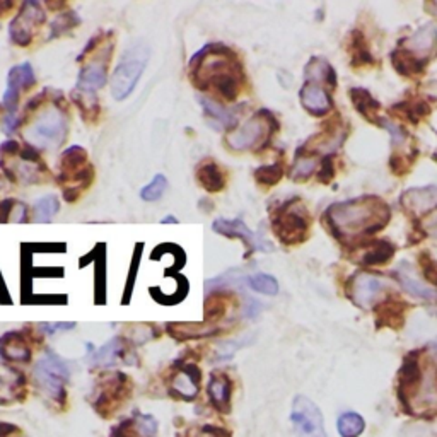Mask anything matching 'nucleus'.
Returning a JSON list of instances; mask_svg holds the SVG:
<instances>
[{
    "label": "nucleus",
    "instance_id": "nucleus-31",
    "mask_svg": "<svg viewBox=\"0 0 437 437\" xmlns=\"http://www.w3.org/2000/svg\"><path fill=\"white\" fill-rule=\"evenodd\" d=\"M72 101L74 105L79 108L81 116L89 123L98 122L99 115H101V105H99V99L96 96V92L84 91V89L76 87L72 91Z\"/></svg>",
    "mask_w": 437,
    "mask_h": 437
},
{
    "label": "nucleus",
    "instance_id": "nucleus-34",
    "mask_svg": "<svg viewBox=\"0 0 437 437\" xmlns=\"http://www.w3.org/2000/svg\"><path fill=\"white\" fill-rule=\"evenodd\" d=\"M81 24L79 16L77 12H72V10H67V12H60L55 19L50 24V34L48 40H53V38H58L62 34L69 33L70 30L77 28Z\"/></svg>",
    "mask_w": 437,
    "mask_h": 437
},
{
    "label": "nucleus",
    "instance_id": "nucleus-20",
    "mask_svg": "<svg viewBox=\"0 0 437 437\" xmlns=\"http://www.w3.org/2000/svg\"><path fill=\"white\" fill-rule=\"evenodd\" d=\"M91 164L89 162V156L87 151L83 147V145H70L69 149L62 152L58 159V183L65 184L67 181L74 180L77 175L84 171L87 166Z\"/></svg>",
    "mask_w": 437,
    "mask_h": 437
},
{
    "label": "nucleus",
    "instance_id": "nucleus-43",
    "mask_svg": "<svg viewBox=\"0 0 437 437\" xmlns=\"http://www.w3.org/2000/svg\"><path fill=\"white\" fill-rule=\"evenodd\" d=\"M316 166H318V159L315 156H297L296 162L292 166V171H290V176L296 181L306 180V178L315 173Z\"/></svg>",
    "mask_w": 437,
    "mask_h": 437
},
{
    "label": "nucleus",
    "instance_id": "nucleus-46",
    "mask_svg": "<svg viewBox=\"0 0 437 437\" xmlns=\"http://www.w3.org/2000/svg\"><path fill=\"white\" fill-rule=\"evenodd\" d=\"M17 204L19 202L14 200V198H3V200H0V224H7L12 219Z\"/></svg>",
    "mask_w": 437,
    "mask_h": 437
},
{
    "label": "nucleus",
    "instance_id": "nucleus-39",
    "mask_svg": "<svg viewBox=\"0 0 437 437\" xmlns=\"http://www.w3.org/2000/svg\"><path fill=\"white\" fill-rule=\"evenodd\" d=\"M403 309H405V304L401 303L383 304V306L378 309L379 321L383 319V325H390L393 326V328H398V326L403 323Z\"/></svg>",
    "mask_w": 437,
    "mask_h": 437
},
{
    "label": "nucleus",
    "instance_id": "nucleus-9",
    "mask_svg": "<svg viewBox=\"0 0 437 437\" xmlns=\"http://www.w3.org/2000/svg\"><path fill=\"white\" fill-rule=\"evenodd\" d=\"M34 383L46 396L53 400H63L65 386L70 379V369L62 359L53 352H46L43 357L34 364Z\"/></svg>",
    "mask_w": 437,
    "mask_h": 437
},
{
    "label": "nucleus",
    "instance_id": "nucleus-49",
    "mask_svg": "<svg viewBox=\"0 0 437 437\" xmlns=\"http://www.w3.org/2000/svg\"><path fill=\"white\" fill-rule=\"evenodd\" d=\"M19 432V429L14 424H7V422H0V437H9L10 434Z\"/></svg>",
    "mask_w": 437,
    "mask_h": 437
},
{
    "label": "nucleus",
    "instance_id": "nucleus-41",
    "mask_svg": "<svg viewBox=\"0 0 437 437\" xmlns=\"http://www.w3.org/2000/svg\"><path fill=\"white\" fill-rule=\"evenodd\" d=\"M168 188V180L164 175H156L149 184H145L140 190V198L144 202H158L161 200Z\"/></svg>",
    "mask_w": 437,
    "mask_h": 437
},
{
    "label": "nucleus",
    "instance_id": "nucleus-21",
    "mask_svg": "<svg viewBox=\"0 0 437 437\" xmlns=\"http://www.w3.org/2000/svg\"><path fill=\"white\" fill-rule=\"evenodd\" d=\"M158 420L152 415L135 412L130 418L120 422L109 437H158Z\"/></svg>",
    "mask_w": 437,
    "mask_h": 437
},
{
    "label": "nucleus",
    "instance_id": "nucleus-7",
    "mask_svg": "<svg viewBox=\"0 0 437 437\" xmlns=\"http://www.w3.org/2000/svg\"><path fill=\"white\" fill-rule=\"evenodd\" d=\"M131 394V379L125 372H106L96 383L91 405L103 418H109L123 407Z\"/></svg>",
    "mask_w": 437,
    "mask_h": 437
},
{
    "label": "nucleus",
    "instance_id": "nucleus-23",
    "mask_svg": "<svg viewBox=\"0 0 437 437\" xmlns=\"http://www.w3.org/2000/svg\"><path fill=\"white\" fill-rule=\"evenodd\" d=\"M166 332L171 339L176 342H188V340H204L211 339V337L219 335L222 330L214 325H207V323H166Z\"/></svg>",
    "mask_w": 437,
    "mask_h": 437
},
{
    "label": "nucleus",
    "instance_id": "nucleus-3",
    "mask_svg": "<svg viewBox=\"0 0 437 437\" xmlns=\"http://www.w3.org/2000/svg\"><path fill=\"white\" fill-rule=\"evenodd\" d=\"M326 217L337 234L355 237L383 229L390 220V207L378 197H361L332 205Z\"/></svg>",
    "mask_w": 437,
    "mask_h": 437
},
{
    "label": "nucleus",
    "instance_id": "nucleus-26",
    "mask_svg": "<svg viewBox=\"0 0 437 437\" xmlns=\"http://www.w3.org/2000/svg\"><path fill=\"white\" fill-rule=\"evenodd\" d=\"M200 101L202 108H204V113L209 116V118L214 122L215 129L222 130H234L236 129L237 123V111L236 109H229L222 105V103L217 101L215 98H211V96H200L198 98Z\"/></svg>",
    "mask_w": 437,
    "mask_h": 437
},
{
    "label": "nucleus",
    "instance_id": "nucleus-6",
    "mask_svg": "<svg viewBox=\"0 0 437 437\" xmlns=\"http://www.w3.org/2000/svg\"><path fill=\"white\" fill-rule=\"evenodd\" d=\"M149 62V48L145 43H135L123 53L111 76V96L123 101L134 92Z\"/></svg>",
    "mask_w": 437,
    "mask_h": 437
},
{
    "label": "nucleus",
    "instance_id": "nucleus-38",
    "mask_svg": "<svg viewBox=\"0 0 437 437\" xmlns=\"http://www.w3.org/2000/svg\"><path fill=\"white\" fill-rule=\"evenodd\" d=\"M246 282L251 289L265 294V296H275L279 292V282L272 275H266V273H255V275L248 277Z\"/></svg>",
    "mask_w": 437,
    "mask_h": 437
},
{
    "label": "nucleus",
    "instance_id": "nucleus-29",
    "mask_svg": "<svg viewBox=\"0 0 437 437\" xmlns=\"http://www.w3.org/2000/svg\"><path fill=\"white\" fill-rule=\"evenodd\" d=\"M197 181L209 193H220L226 188V175L215 161H204L198 166Z\"/></svg>",
    "mask_w": 437,
    "mask_h": 437
},
{
    "label": "nucleus",
    "instance_id": "nucleus-33",
    "mask_svg": "<svg viewBox=\"0 0 437 437\" xmlns=\"http://www.w3.org/2000/svg\"><path fill=\"white\" fill-rule=\"evenodd\" d=\"M319 81H330V84L335 86V72L326 60L312 58L306 65V83L319 84Z\"/></svg>",
    "mask_w": 437,
    "mask_h": 437
},
{
    "label": "nucleus",
    "instance_id": "nucleus-36",
    "mask_svg": "<svg viewBox=\"0 0 437 437\" xmlns=\"http://www.w3.org/2000/svg\"><path fill=\"white\" fill-rule=\"evenodd\" d=\"M394 255V246L390 243H385V241H379V243L372 244L367 251L362 257V262L365 265H379V263H386L388 260H392Z\"/></svg>",
    "mask_w": 437,
    "mask_h": 437
},
{
    "label": "nucleus",
    "instance_id": "nucleus-15",
    "mask_svg": "<svg viewBox=\"0 0 437 437\" xmlns=\"http://www.w3.org/2000/svg\"><path fill=\"white\" fill-rule=\"evenodd\" d=\"M202 372L191 362H176V367L169 378V393L178 400L193 401L200 392Z\"/></svg>",
    "mask_w": 437,
    "mask_h": 437
},
{
    "label": "nucleus",
    "instance_id": "nucleus-25",
    "mask_svg": "<svg viewBox=\"0 0 437 437\" xmlns=\"http://www.w3.org/2000/svg\"><path fill=\"white\" fill-rule=\"evenodd\" d=\"M401 204L412 214H425V212L437 209V186L412 188L401 195Z\"/></svg>",
    "mask_w": 437,
    "mask_h": 437
},
{
    "label": "nucleus",
    "instance_id": "nucleus-40",
    "mask_svg": "<svg viewBox=\"0 0 437 437\" xmlns=\"http://www.w3.org/2000/svg\"><path fill=\"white\" fill-rule=\"evenodd\" d=\"M364 431V420H362L361 415L357 414H343L339 418V432L342 437H357Z\"/></svg>",
    "mask_w": 437,
    "mask_h": 437
},
{
    "label": "nucleus",
    "instance_id": "nucleus-12",
    "mask_svg": "<svg viewBox=\"0 0 437 437\" xmlns=\"http://www.w3.org/2000/svg\"><path fill=\"white\" fill-rule=\"evenodd\" d=\"M46 21L45 10L34 0L21 3L19 12L9 24V40L16 46H30L38 28Z\"/></svg>",
    "mask_w": 437,
    "mask_h": 437
},
{
    "label": "nucleus",
    "instance_id": "nucleus-54",
    "mask_svg": "<svg viewBox=\"0 0 437 437\" xmlns=\"http://www.w3.org/2000/svg\"><path fill=\"white\" fill-rule=\"evenodd\" d=\"M432 7H434V9H436V12H437V2H434V3H432Z\"/></svg>",
    "mask_w": 437,
    "mask_h": 437
},
{
    "label": "nucleus",
    "instance_id": "nucleus-24",
    "mask_svg": "<svg viewBox=\"0 0 437 437\" xmlns=\"http://www.w3.org/2000/svg\"><path fill=\"white\" fill-rule=\"evenodd\" d=\"M207 394L215 410L227 414L231 410V396H233V381L229 376L220 371L212 372L207 385Z\"/></svg>",
    "mask_w": 437,
    "mask_h": 437
},
{
    "label": "nucleus",
    "instance_id": "nucleus-42",
    "mask_svg": "<svg viewBox=\"0 0 437 437\" xmlns=\"http://www.w3.org/2000/svg\"><path fill=\"white\" fill-rule=\"evenodd\" d=\"M284 169L282 164H268V166H260V168L255 169V178L263 186H273V184L279 183L282 180Z\"/></svg>",
    "mask_w": 437,
    "mask_h": 437
},
{
    "label": "nucleus",
    "instance_id": "nucleus-37",
    "mask_svg": "<svg viewBox=\"0 0 437 437\" xmlns=\"http://www.w3.org/2000/svg\"><path fill=\"white\" fill-rule=\"evenodd\" d=\"M226 311H227V306H226L224 297L220 296L219 292H212V296H209L207 301H205L204 323H207V325H214L215 321H219L220 318H224Z\"/></svg>",
    "mask_w": 437,
    "mask_h": 437
},
{
    "label": "nucleus",
    "instance_id": "nucleus-8",
    "mask_svg": "<svg viewBox=\"0 0 437 437\" xmlns=\"http://www.w3.org/2000/svg\"><path fill=\"white\" fill-rule=\"evenodd\" d=\"M0 168L10 181L19 184H41L50 180V171L41 161L40 152L33 147H23L16 156L0 158Z\"/></svg>",
    "mask_w": 437,
    "mask_h": 437
},
{
    "label": "nucleus",
    "instance_id": "nucleus-28",
    "mask_svg": "<svg viewBox=\"0 0 437 437\" xmlns=\"http://www.w3.org/2000/svg\"><path fill=\"white\" fill-rule=\"evenodd\" d=\"M92 362L101 367H113L122 362H130L129 357V347L123 339H113L109 340L106 345L98 349L92 354Z\"/></svg>",
    "mask_w": 437,
    "mask_h": 437
},
{
    "label": "nucleus",
    "instance_id": "nucleus-11",
    "mask_svg": "<svg viewBox=\"0 0 437 437\" xmlns=\"http://www.w3.org/2000/svg\"><path fill=\"white\" fill-rule=\"evenodd\" d=\"M272 227L275 236L284 244H297L306 237L308 214L301 202H287L272 215Z\"/></svg>",
    "mask_w": 437,
    "mask_h": 437
},
{
    "label": "nucleus",
    "instance_id": "nucleus-16",
    "mask_svg": "<svg viewBox=\"0 0 437 437\" xmlns=\"http://www.w3.org/2000/svg\"><path fill=\"white\" fill-rule=\"evenodd\" d=\"M214 233L220 236L241 239L251 251H272V244L268 241L258 237L241 219H215L212 224Z\"/></svg>",
    "mask_w": 437,
    "mask_h": 437
},
{
    "label": "nucleus",
    "instance_id": "nucleus-2",
    "mask_svg": "<svg viewBox=\"0 0 437 437\" xmlns=\"http://www.w3.org/2000/svg\"><path fill=\"white\" fill-rule=\"evenodd\" d=\"M43 89L24 108L19 116L23 137L34 151H56L62 147L69 134V111L60 92Z\"/></svg>",
    "mask_w": 437,
    "mask_h": 437
},
{
    "label": "nucleus",
    "instance_id": "nucleus-30",
    "mask_svg": "<svg viewBox=\"0 0 437 437\" xmlns=\"http://www.w3.org/2000/svg\"><path fill=\"white\" fill-rule=\"evenodd\" d=\"M398 280H400L401 286L405 287L407 292H410L412 296L420 297V299H436L437 290L429 287L427 284L420 282L417 277L414 275V270L407 265V263H401L398 266Z\"/></svg>",
    "mask_w": 437,
    "mask_h": 437
},
{
    "label": "nucleus",
    "instance_id": "nucleus-5",
    "mask_svg": "<svg viewBox=\"0 0 437 437\" xmlns=\"http://www.w3.org/2000/svg\"><path fill=\"white\" fill-rule=\"evenodd\" d=\"M277 130V120L268 109H260L255 113L246 123L229 131L224 144L231 151H260L268 144L270 137Z\"/></svg>",
    "mask_w": 437,
    "mask_h": 437
},
{
    "label": "nucleus",
    "instance_id": "nucleus-53",
    "mask_svg": "<svg viewBox=\"0 0 437 437\" xmlns=\"http://www.w3.org/2000/svg\"><path fill=\"white\" fill-rule=\"evenodd\" d=\"M162 224H169V222H173V224H178V219L175 217V215H168V217H164L161 220Z\"/></svg>",
    "mask_w": 437,
    "mask_h": 437
},
{
    "label": "nucleus",
    "instance_id": "nucleus-48",
    "mask_svg": "<svg viewBox=\"0 0 437 437\" xmlns=\"http://www.w3.org/2000/svg\"><path fill=\"white\" fill-rule=\"evenodd\" d=\"M424 231L429 236L437 237V212L424 220Z\"/></svg>",
    "mask_w": 437,
    "mask_h": 437
},
{
    "label": "nucleus",
    "instance_id": "nucleus-32",
    "mask_svg": "<svg viewBox=\"0 0 437 437\" xmlns=\"http://www.w3.org/2000/svg\"><path fill=\"white\" fill-rule=\"evenodd\" d=\"M350 96H352V101H354L355 108L359 109L361 115H364L369 122L381 123V118L378 116L381 106H379V103L372 98L371 92L365 91V89H352Z\"/></svg>",
    "mask_w": 437,
    "mask_h": 437
},
{
    "label": "nucleus",
    "instance_id": "nucleus-4",
    "mask_svg": "<svg viewBox=\"0 0 437 437\" xmlns=\"http://www.w3.org/2000/svg\"><path fill=\"white\" fill-rule=\"evenodd\" d=\"M401 401L414 414L437 412V367L429 364L422 369L417 354L407 357L400 372L398 386Z\"/></svg>",
    "mask_w": 437,
    "mask_h": 437
},
{
    "label": "nucleus",
    "instance_id": "nucleus-27",
    "mask_svg": "<svg viewBox=\"0 0 437 437\" xmlns=\"http://www.w3.org/2000/svg\"><path fill=\"white\" fill-rule=\"evenodd\" d=\"M299 98L304 108L316 116L326 115L332 108L330 94L318 83H304V86L301 87Z\"/></svg>",
    "mask_w": 437,
    "mask_h": 437
},
{
    "label": "nucleus",
    "instance_id": "nucleus-35",
    "mask_svg": "<svg viewBox=\"0 0 437 437\" xmlns=\"http://www.w3.org/2000/svg\"><path fill=\"white\" fill-rule=\"evenodd\" d=\"M60 211V200L55 195H45L40 200L34 204L33 207V217L38 222H46Z\"/></svg>",
    "mask_w": 437,
    "mask_h": 437
},
{
    "label": "nucleus",
    "instance_id": "nucleus-1",
    "mask_svg": "<svg viewBox=\"0 0 437 437\" xmlns=\"http://www.w3.org/2000/svg\"><path fill=\"white\" fill-rule=\"evenodd\" d=\"M188 69L195 87L211 92L224 101H234L244 84V70L239 58L229 46L219 41L198 50L190 58Z\"/></svg>",
    "mask_w": 437,
    "mask_h": 437
},
{
    "label": "nucleus",
    "instance_id": "nucleus-18",
    "mask_svg": "<svg viewBox=\"0 0 437 437\" xmlns=\"http://www.w3.org/2000/svg\"><path fill=\"white\" fill-rule=\"evenodd\" d=\"M385 289V282L371 273H357L352 279V299L361 308H371L383 296Z\"/></svg>",
    "mask_w": 437,
    "mask_h": 437
},
{
    "label": "nucleus",
    "instance_id": "nucleus-45",
    "mask_svg": "<svg viewBox=\"0 0 437 437\" xmlns=\"http://www.w3.org/2000/svg\"><path fill=\"white\" fill-rule=\"evenodd\" d=\"M355 38L357 40L352 41V45H354V62L355 63H369L371 62V52H369L367 48H365V43H364V38L361 36V33H354Z\"/></svg>",
    "mask_w": 437,
    "mask_h": 437
},
{
    "label": "nucleus",
    "instance_id": "nucleus-44",
    "mask_svg": "<svg viewBox=\"0 0 437 437\" xmlns=\"http://www.w3.org/2000/svg\"><path fill=\"white\" fill-rule=\"evenodd\" d=\"M184 437H231L226 429L217 427V425H200V427H193L186 432Z\"/></svg>",
    "mask_w": 437,
    "mask_h": 437
},
{
    "label": "nucleus",
    "instance_id": "nucleus-17",
    "mask_svg": "<svg viewBox=\"0 0 437 437\" xmlns=\"http://www.w3.org/2000/svg\"><path fill=\"white\" fill-rule=\"evenodd\" d=\"M401 50H403L407 55H410L412 58H415L417 62H420L422 65L427 63L429 58L434 56L437 52V26L436 24L429 23L425 26L418 28L414 34H412L408 40H405L401 43Z\"/></svg>",
    "mask_w": 437,
    "mask_h": 437
},
{
    "label": "nucleus",
    "instance_id": "nucleus-51",
    "mask_svg": "<svg viewBox=\"0 0 437 437\" xmlns=\"http://www.w3.org/2000/svg\"><path fill=\"white\" fill-rule=\"evenodd\" d=\"M12 7H14L12 0H0V16H3V14L9 12Z\"/></svg>",
    "mask_w": 437,
    "mask_h": 437
},
{
    "label": "nucleus",
    "instance_id": "nucleus-14",
    "mask_svg": "<svg viewBox=\"0 0 437 437\" xmlns=\"http://www.w3.org/2000/svg\"><path fill=\"white\" fill-rule=\"evenodd\" d=\"M36 84V76L30 62L19 63L12 67L7 74V89L2 98V108L6 109L7 115H16L17 106H19L21 92L28 91Z\"/></svg>",
    "mask_w": 437,
    "mask_h": 437
},
{
    "label": "nucleus",
    "instance_id": "nucleus-22",
    "mask_svg": "<svg viewBox=\"0 0 437 437\" xmlns=\"http://www.w3.org/2000/svg\"><path fill=\"white\" fill-rule=\"evenodd\" d=\"M26 394V378L17 369L0 367V405H12L16 401L24 400Z\"/></svg>",
    "mask_w": 437,
    "mask_h": 437
},
{
    "label": "nucleus",
    "instance_id": "nucleus-50",
    "mask_svg": "<svg viewBox=\"0 0 437 437\" xmlns=\"http://www.w3.org/2000/svg\"><path fill=\"white\" fill-rule=\"evenodd\" d=\"M326 175H328V180H332V176H333L332 159H326V161L323 162V173H319V178H321L323 181H326Z\"/></svg>",
    "mask_w": 437,
    "mask_h": 437
},
{
    "label": "nucleus",
    "instance_id": "nucleus-10",
    "mask_svg": "<svg viewBox=\"0 0 437 437\" xmlns=\"http://www.w3.org/2000/svg\"><path fill=\"white\" fill-rule=\"evenodd\" d=\"M113 48H115L113 31H108V36L101 46L81 62L83 69L79 70V77H77V87L96 92L108 83V67L111 62Z\"/></svg>",
    "mask_w": 437,
    "mask_h": 437
},
{
    "label": "nucleus",
    "instance_id": "nucleus-19",
    "mask_svg": "<svg viewBox=\"0 0 437 437\" xmlns=\"http://www.w3.org/2000/svg\"><path fill=\"white\" fill-rule=\"evenodd\" d=\"M30 340L23 332H7L0 337V357L7 362H17V364H26L31 361Z\"/></svg>",
    "mask_w": 437,
    "mask_h": 437
},
{
    "label": "nucleus",
    "instance_id": "nucleus-52",
    "mask_svg": "<svg viewBox=\"0 0 437 437\" xmlns=\"http://www.w3.org/2000/svg\"><path fill=\"white\" fill-rule=\"evenodd\" d=\"M46 7H48L50 10H58V9H63V7H65V3H63V2H58V3L46 2Z\"/></svg>",
    "mask_w": 437,
    "mask_h": 437
},
{
    "label": "nucleus",
    "instance_id": "nucleus-47",
    "mask_svg": "<svg viewBox=\"0 0 437 437\" xmlns=\"http://www.w3.org/2000/svg\"><path fill=\"white\" fill-rule=\"evenodd\" d=\"M41 330L48 333L60 332V330H70L76 326V323H41Z\"/></svg>",
    "mask_w": 437,
    "mask_h": 437
},
{
    "label": "nucleus",
    "instance_id": "nucleus-13",
    "mask_svg": "<svg viewBox=\"0 0 437 437\" xmlns=\"http://www.w3.org/2000/svg\"><path fill=\"white\" fill-rule=\"evenodd\" d=\"M290 420L299 437H328L325 432L321 412L306 396H296Z\"/></svg>",
    "mask_w": 437,
    "mask_h": 437
}]
</instances>
